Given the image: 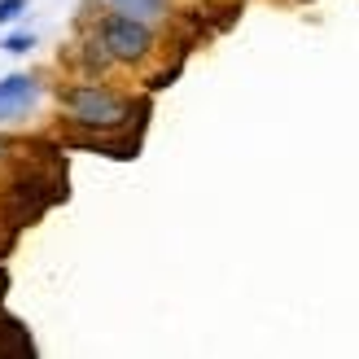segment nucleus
I'll return each mask as SVG.
<instances>
[{
  "instance_id": "1",
  "label": "nucleus",
  "mask_w": 359,
  "mask_h": 359,
  "mask_svg": "<svg viewBox=\"0 0 359 359\" xmlns=\"http://www.w3.org/2000/svg\"><path fill=\"white\" fill-rule=\"evenodd\" d=\"M62 110H66V123L79 128L83 136H118L128 123L140 114V105L132 97L114 93L105 83H66L62 88Z\"/></svg>"
},
{
  "instance_id": "2",
  "label": "nucleus",
  "mask_w": 359,
  "mask_h": 359,
  "mask_svg": "<svg viewBox=\"0 0 359 359\" xmlns=\"http://www.w3.org/2000/svg\"><path fill=\"white\" fill-rule=\"evenodd\" d=\"M93 35L105 44V53H110L118 66H136V62H145L149 53H154V31H149V22L128 18V13H118V9L105 13Z\"/></svg>"
},
{
  "instance_id": "3",
  "label": "nucleus",
  "mask_w": 359,
  "mask_h": 359,
  "mask_svg": "<svg viewBox=\"0 0 359 359\" xmlns=\"http://www.w3.org/2000/svg\"><path fill=\"white\" fill-rule=\"evenodd\" d=\"M40 101V83H35L31 75H9L0 79V123H13L31 114V105Z\"/></svg>"
},
{
  "instance_id": "4",
  "label": "nucleus",
  "mask_w": 359,
  "mask_h": 359,
  "mask_svg": "<svg viewBox=\"0 0 359 359\" xmlns=\"http://www.w3.org/2000/svg\"><path fill=\"white\" fill-rule=\"evenodd\" d=\"M171 0H110V9L128 13V18H140V22H158V18L167 13Z\"/></svg>"
},
{
  "instance_id": "5",
  "label": "nucleus",
  "mask_w": 359,
  "mask_h": 359,
  "mask_svg": "<svg viewBox=\"0 0 359 359\" xmlns=\"http://www.w3.org/2000/svg\"><path fill=\"white\" fill-rule=\"evenodd\" d=\"M79 66L88 70V75H105V70H110V66H118V62L110 57V53H105V44H101L97 35H93L88 44H79Z\"/></svg>"
},
{
  "instance_id": "6",
  "label": "nucleus",
  "mask_w": 359,
  "mask_h": 359,
  "mask_svg": "<svg viewBox=\"0 0 359 359\" xmlns=\"http://www.w3.org/2000/svg\"><path fill=\"white\" fill-rule=\"evenodd\" d=\"M22 9H27V0H0V27L13 22V18L22 13Z\"/></svg>"
},
{
  "instance_id": "7",
  "label": "nucleus",
  "mask_w": 359,
  "mask_h": 359,
  "mask_svg": "<svg viewBox=\"0 0 359 359\" xmlns=\"http://www.w3.org/2000/svg\"><path fill=\"white\" fill-rule=\"evenodd\" d=\"M31 48V35H9L5 40V53H27Z\"/></svg>"
}]
</instances>
